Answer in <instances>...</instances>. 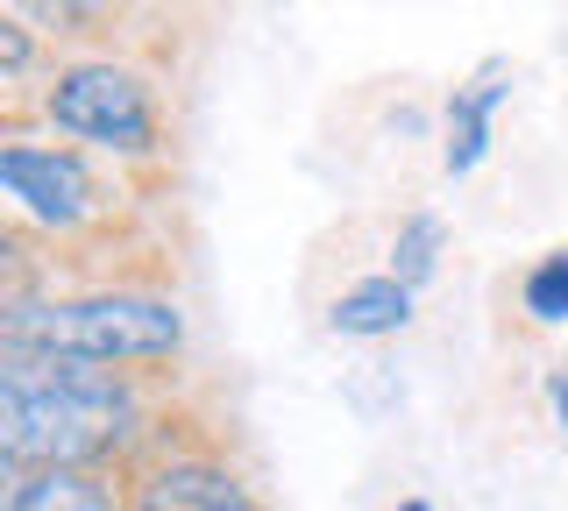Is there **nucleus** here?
<instances>
[{"instance_id":"nucleus-7","label":"nucleus","mask_w":568,"mask_h":511,"mask_svg":"<svg viewBox=\"0 0 568 511\" xmlns=\"http://www.w3.org/2000/svg\"><path fill=\"white\" fill-rule=\"evenodd\" d=\"M419 313V292H405L390 270L377 277H355L348 292L327 298V327L342 334V341H390V334H405Z\"/></svg>"},{"instance_id":"nucleus-3","label":"nucleus","mask_w":568,"mask_h":511,"mask_svg":"<svg viewBox=\"0 0 568 511\" xmlns=\"http://www.w3.org/2000/svg\"><path fill=\"white\" fill-rule=\"evenodd\" d=\"M36 114L58 143L85 156H121V164H150L164 156V100L156 79L129 58H64L50 64Z\"/></svg>"},{"instance_id":"nucleus-10","label":"nucleus","mask_w":568,"mask_h":511,"mask_svg":"<svg viewBox=\"0 0 568 511\" xmlns=\"http://www.w3.org/2000/svg\"><path fill=\"white\" fill-rule=\"evenodd\" d=\"M519 313L532 327H568V242L526 263L519 277Z\"/></svg>"},{"instance_id":"nucleus-8","label":"nucleus","mask_w":568,"mask_h":511,"mask_svg":"<svg viewBox=\"0 0 568 511\" xmlns=\"http://www.w3.org/2000/svg\"><path fill=\"white\" fill-rule=\"evenodd\" d=\"M0 511H129V490H114L106 469H36L8 483Z\"/></svg>"},{"instance_id":"nucleus-4","label":"nucleus","mask_w":568,"mask_h":511,"mask_svg":"<svg viewBox=\"0 0 568 511\" xmlns=\"http://www.w3.org/2000/svg\"><path fill=\"white\" fill-rule=\"evenodd\" d=\"M0 192H8V214L50 242H71L106 221V185H100L93 156L58 143V135L8 129V143H0Z\"/></svg>"},{"instance_id":"nucleus-12","label":"nucleus","mask_w":568,"mask_h":511,"mask_svg":"<svg viewBox=\"0 0 568 511\" xmlns=\"http://www.w3.org/2000/svg\"><path fill=\"white\" fill-rule=\"evenodd\" d=\"M29 64H36V29L8 8V14H0V85H22Z\"/></svg>"},{"instance_id":"nucleus-1","label":"nucleus","mask_w":568,"mask_h":511,"mask_svg":"<svg viewBox=\"0 0 568 511\" xmlns=\"http://www.w3.org/2000/svg\"><path fill=\"white\" fill-rule=\"evenodd\" d=\"M142 384L114 369L0 348V469L22 483L36 469H106L142 440Z\"/></svg>"},{"instance_id":"nucleus-13","label":"nucleus","mask_w":568,"mask_h":511,"mask_svg":"<svg viewBox=\"0 0 568 511\" xmlns=\"http://www.w3.org/2000/svg\"><path fill=\"white\" fill-rule=\"evenodd\" d=\"M547 405H555V419L568 433V369H547Z\"/></svg>"},{"instance_id":"nucleus-2","label":"nucleus","mask_w":568,"mask_h":511,"mask_svg":"<svg viewBox=\"0 0 568 511\" xmlns=\"http://www.w3.org/2000/svg\"><path fill=\"white\" fill-rule=\"evenodd\" d=\"M0 348H29V356H71L142 377L185 356V313L164 292L142 285H100V292H64V298H8L0 313Z\"/></svg>"},{"instance_id":"nucleus-6","label":"nucleus","mask_w":568,"mask_h":511,"mask_svg":"<svg viewBox=\"0 0 568 511\" xmlns=\"http://www.w3.org/2000/svg\"><path fill=\"white\" fill-rule=\"evenodd\" d=\"M511 100L505 72H484L469 85H455L448 108H440V171L448 178H469L476 164L490 156V129H497V108Z\"/></svg>"},{"instance_id":"nucleus-11","label":"nucleus","mask_w":568,"mask_h":511,"mask_svg":"<svg viewBox=\"0 0 568 511\" xmlns=\"http://www.w3.org/2000/svg\"><path fill=\"white\" fill-rule=\"evenodd\" d=\"M14 14L29 29H43V37H93V22H106V8H79V0H29Z\"/></svg>"},{"instance_id":"nucleus-5","label":"nucleus","mask_w":568,"mask_h":511,"mask_svg":"<svg viewBox=\"0 0 568 511\" xmlns=\"http://www.w3.org/2000/svg\"><path fill=\"white\" fill-rule=\"evenodd\" d=\"M129 511H263V498L221 454H164L129 476Z\"/></svg>"},{"instance_id":"nucleus-9","label":"nucleus","mask_w":568,"mask_h":511,"mask_svg":"<svg viewBox=\"0 0 568 511\" xmlns=\"http://www.w3.org/2000/svg\"><path fill=\"white\" fill-rule=\"evenodd\" d=\"M440 256H448V221L419 206V214H405V221H398V235H390V263H384V270L398 277L405 292H426V285L440 277Z\"/></svg>"},{"instance_id":"nucleus-14","label":"nucleus","mask_w":568,"mask_h":511,"mask_svg":"<svg viewBox=\"0 0 568 511\" xmlns=\"http://www.w3.org/2000/svg\"><path fill=\"white\" fill-rule=\"evenodd\" d=\"M390 511H434V504H426V498H398V504H390Z\"/></svg>"}]
</instances>
